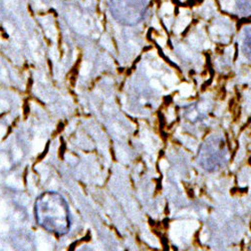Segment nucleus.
Instances as JSON below:
<instances>
[{"label":"nucleus","mask_w":251,"mask_h":251,"mask_svg":"<svg viewBox=\"0 0 251 251\" xmlns=\"http://www.w3.org/2000/svg\"><path fill=\"white\" fill-rule=\"evenodd\" d=\"M7 214H8V206L4 201H1L0 202V220H3L4 218H6Z\"/></svg>","instance_id":"4"},{"label":"nucleus","mask_w":251,"mask_h":251,"mask_svg":"<svg viewBox=\"0 0 251 251\" xmlns=\"http://www.w3.org/2000/svg\"><path fill=\"white\" fill-rule=\"evenodd\" d=\"M37 217L40 224L59 235L67 234L72 225L70 209L66 200L54 192L47 193L39 198Z\"/></svg>","instance_id":"1"},{"label":"nucleus","mask_w":251,"mask_h":251,"mask_svg":"<svg viewBox=\"0 0 251 251\" xmlns=\"http://www.w3.org/2000/svg\"><path fill=\"white\" fill-rule=\"evenodd\" d=\"M9 166L7 162V158L3 155H0V168H7Z\"/></svg>","instance_id":"6"},{"label":"nucleus","mask_w":251,"mask_h":251,"mask_svg":"<svg viewBox=\"0 0 251 251\" xmlns=\"http://www.w3.org/2000/svg\"><path fill=\"white\" fill-rule=\"evenodd\" d=\"M226 160V149L220 138L211 137L202 144L198 162L203 169L208 172L217 171L224 166Z\"/></svg>","instance_id":"3"},{"label":"nucleus","mask_w":251,"mask_h":251,"mask_svg":"<svg viewBox=\"0 0 251 251\" xmlns=\"http://www.w3.org/2000/svg\"><path fill=\"white\" fill-rule=\"evenodd\" d=\"M147 0H111L110 10L114 19L124 25L140 24L147 11Z\"/></svg>","instance_id":"2"},{"label":"nucleus","mask_w":251,"mask_h":251,"mask_svg":"<svg viewBox=\"0 0 251 251\" xmlns=\"http://www.w3.org/2000/svg\"><path fill=\"white\" fill-rule=\"evenodd\" d=\"M6 134V128L4 126H0V141L2 140V138L4 137V135Z\"/></svg>","instance_id":"9"},{"label":"nucleus","mask_w":251,"mask_h":251,"mask_svg":"<svg viewBox=\"0 0 251 251\" xmlns=\"http://www.w3.org/2000/svg\"><path fill=\"white\" fill-rule=\"evenodd\" d=\"M7 184L11 185V186H14V187H17V182H16V179L14 178V176H9L7 178Z\"/></svg>","instance_id":"7"},{"label":"nucleus","mask_w":251,"mask_h":251,"mask_svg":"<svg viewBox=\"0 0 251 251\" xmlns=\"http://www.w3.org/2000/svg\"><path fill=\"white\" fill-rule=\"evenodd\" d=\"M13 155H14V158H15L16 160H18V159L20 158V156H22V153H20L19 150H15V151L13 152Z\"/></svg>","instance_id":"10"},{"label":"nucleus","mask_w":251,"mask_h":251,"mask_svg":"<svg viewBox=\"0 0 251 251\" xmlns=\"http://www.w3.org/2000/svg\"><path fill=\"white\" fill-rule=\"evenodd\" d=\"M8 231V227L3 222H0V232L6 233Z\"/></svg>","instance_id":"8"},{"label":"nucleus","mask_w":251,"mask_h":251,"mask_svg":"<svg viewBox=\"0 0 251 251\" xmlns=\"http://www.w3.org/2000/svg\"><path fill=\"white\" fill-rule=\"evenodd\" d=\"M244 48L247 49L245 52H246V54H248V57H250V32H248V36L245 37Z\"/></svg>","instance_id":"5"}]
</instances>
